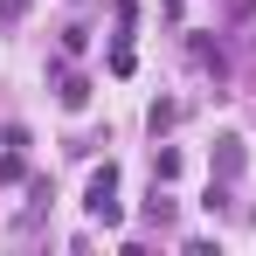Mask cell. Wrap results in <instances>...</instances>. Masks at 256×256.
I'll use <instances>...</instances> for the list:
<instances>
[{
  "label": "cell",
  "mask_w": 256,
  "mask_h": 256,
  "mask_svg": "<svg viewBox=\"0 0 256 256\" xmlns=\"http://www.w3.org/2000/svg\"><path fill=\"white\" fill-rule=\"evenodd\" d=\"M111 194H118V173L104 166V173H97V180H90V201H84V208L97 214V222H118V201H111Z\"/></svg>",
  "instance_id": "cell-1"
},
{
  "label": "cell",
  "mask_w": 256,
  "mask_h": 256,
  "mask_svg": "<svg viewBox=\"0 0 256 256\" xmlns=\"http://www.w3.org/2000/svg\"><path fill=\"white\" fill-rule=\"evenodd\" d=\"M214 166H222V173H242V138H222V152H214Z\"/></svg>",
  "instance_id": "cell-2"
}]
</instances>
